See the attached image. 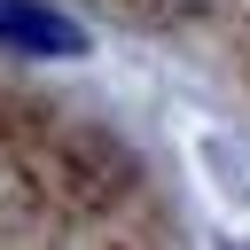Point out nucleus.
Listing matches in <instances>:
<instances>
[{"label":"nucleus","mask_w":250,"mask_h":250,"mask_svg":"<svg viewBox=\"0 0 250 250\" xmlns=\"http://www.w3.org/2000/svg\"><path fill=\"white\" fill-rule=\"evenodd\" d=\"M0 39L23 47V55H70L78 47V31L62 16H47L39 0H0Z\"/></svg>","instance_id":"1"},{"label":"nucleus","mask_w":250,"mask_h":250,"mask_svg":"<svg viewBox=\"0 0 250 250\" xmlns=\"http://www.w3.org/2000/svg\"><path fill=\"white\" fill-rule=\"evenodd\" d=\"M227 250H250V242H227Z\"/></svg>","instance_id":"2"}]
</instances>
